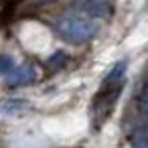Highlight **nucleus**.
Wrapping results in <instances>:
<instances>
[{"label":"nucleus","instance_id":"obj_2","mask_svg":"<svg viewBox=\"0 0 148 148\" xmlns=\"http://www.w3.org/2000/svg\"><path fill=\"white\" fill-rule=\"evenodd\" d=\"M35 79V67L29 65V63H23L18 65L16 69H12L6 77V85L8 87H18V85H25V83H31Z\"/></svg>","mask_w":148,"mask_h":148},{"label":"nucleus","instance_id":"obj_7","mask_svg":"<svg viewBox=\"0 0 148 148\" xmlns=\"http://www.w3.org/2000/svg\"><path fill=\"white\" fill-rule=\"evenodd\" d=\"M65 61H67V55H65L63 51H57L55 55H51V57L47 59V65H49L51 69H59V67L65 65Z\"/></svg>","mask_w":148,"mask_h":148},{"label":"nucleus","instance_id":"obj_1","mask_svg":"<svg viewBox=\"0 0 148 148\" xmlns=\"http://www.w3.org/2000/svg\"><path fill=\"white\" fill-rule=\"evenodd\" d=\"M57 31L59 35L71 43V45H81L85 41H89L95 33H97V27L91 18L87 16H81V14H67L59 21L57 25Z\"/></svg>","mask_w":148,"mask_h":148},{"label":"nucleus","instance_id":"obj_5","mask_svg":"<svg viewBox=\"0 0 148 148\" xmlns=\"http://www.w3.org/2000/svg\"><path fill=\"white\" fill-rule=\"evenodd\" d=\"M124 71H126V61H118L110 69V73L103 77V81H120V79H124Z\"/></svg>","mask_w":148,"mask_h":148},{"label":"nucleus","instance_id":"obj_9","mask_svg":"<svg viewBox=\"0 0 148 148\" xmlns=\"http://www.w3.org/2000/svg\"><path fill=\"white\" fill-rule=\"evenodd\" d=\"M140 108H142V112L148 116V87H144L142 93H140Z\"/></svg>","mask_w":148,"mask_h":148},{"label":"nucleus","instance_id":"obj_3","mask_svg":"<svg viewBox=\"0 0 148 148\" xmlns=\"http://www.w3.org/2000/svg\"><path fill=\"white\" fill-rule=\"evenodd\" d=\"M87 14L95 16V18H106L112 14V4L106 2V0H89V2L83 6Z\"/></svg>","mask_w":148,"mask_h":148},{"label":"nucleus","instance_id":"obj_4","mask_svg":"<svg viewBox=\"0 0 148 148\" xmlns=\"http://www.w3.org/2000/svg\"><path fill=\"white\" fill-rule=\"evenodd\" d=\"M130 146L132 148H148V130H136L130 138Z\"/></svg>","mask_w":148,"mask_h":148},{"label":"nucleus","instance_id":"obj_10","mask_svg":"<svg viewBox=\"0 0 148 148\" xmlns=\"http://www.w3.org/2000/svg\"><path fill=\"white\" fill-rule=\"evenodd\" d=\"M35 4H51V2H55V0H33Z\"/></svg>","mask_w":148,"mask_h":148},{"label":"nucleus","instance_id":"obj_8","mask_svg":"<svg viewBox=\"0 0 148 148\" xmlns=\"http://www.w3.org/2000/svg\"><path fill=\"white\" fill-rule=\"evenodd\" d=\"M14 69V59L10 55H0V75H6Z\"/></svg>","mask_w":148,"mask_h":148},{"label":"nucleus","instance_id":"obj_6","mask_svg":"<svg viewBox=\"0 0 148 148\" xmlns=\"http://www.w3.org/2000/svg\"><path fill=\"white\" fill-rule=\"evenodd\" d=\"M27 108L25 99H2L0 101V110L2 112H21Z\"/></svg>","mask_w":148,"mask_h":148}]
</instances>
